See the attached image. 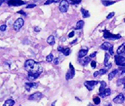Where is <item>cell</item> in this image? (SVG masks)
Here are the masks:
<instances>
[{"mask_svg": "<svg viewBox=\"0 0 125 106\" xmlns=\"http://www.w3.org/2000/svg\"><path fill=\"white\" fill-rule=\"evenodd\" d=\"M84 24H85V22H84L83 20H79V21L77 22V24H76L75 29H76V30L82 29V28H83Z\"/></svg>", "mask_w": 125, "mask_h": 106, "instance_id": "d6986e66", "label": "cell"}, {"mask_svg": "<svg viewBox=\"0 0 125 106\" xmlns=\"http://www.w3.org/2000/svg\"><path fill=\"white\" fill-rule=\"evenodd\" d=\"M115 61L116 65L119 67H125V57L121 55H115Z\"/></svg>", "mask_w": 125, "mask_h": 106, "instance_id": "ba28073f", "label": "cell"}, {"mask_svg": "<svg viewBox=\"0 0 125 106\" xmlns=\"http://www.w3.org/2000/svg\"><path fill=\"white\" fill-rule=\"evenodd\" d=\"M109 58H110V57H109V54L107 53H105V58H104V66H105V67H107L108 69L111 68V66H112V65H111V63H110V64H108V61L109 60Z\"/></svg>", "mask_w": 125, "mask_h": 106, "instance_id": "9a60e30c", "label": "cell"}, {"mask_svg": "<svg viewBox=\"0 0 125 106\" xmlns=\"http://www.w3.org/2000/svg\"><path fill=\"white\" fill-rule=\"evenodd\" d=\"M52 3H53L52 0H47L44 3V5H50V4H51Z\"/></svg>", "mask_w": 125, "mask_h": 106, "instance_id": "ab89813d", "label": "cell"}, {"mask_svg": "<svg viewBox=\"0 0 125 106\" xmlns=\"http://www.w3.org/2000/svg\"><path fill=\"white\" fill-rule=\"evenodd\" d=\"M34 31H35V32H39L41 31V29H40V28H39L38 26H37V27H35V28H34Z\"/></svg>", "mask_w": 125, "mask_h": 106, "instance_id": "60d3db41", "label": "cell"}, {"mask_svg": "<svg viewBox=\"0 0 125 106\" xmlns=\"http://www.w3.org/2000/svg\"><path fill=\"white\" fill-rule=\"evenodd\" d=\"M111 44L109 42H104L101 46H100V48L103 50H105V51H107V50H109V49L111 48Z\"/></svg>", "mask_w": 125, "mask_h": 106, "instance_id": "2e32d148", "label": "cell"}, {"mask_svg": "<svg viewBox=\"0 0 125 106\" xmlns=\"http://www.w3.org/2000/svg\"><path fill=\"white\" fill-rule=\"evenodd\" d=\"M74 36V31H71L70 33L68 34V37H69V38L73 37Z\"/></svg>", "mask_w": 125, "mask_h": 106, "instance_id": "f35d334b", "label": "cell"}, {"mask_svg": "<svg viewBox=\"0 0 125 106\" xmlns=\"http://www.w3.org/2000/svg\"><path fill=\"white\" fill-rule=\"evenodd\" d=\"M6 2L9 7H19L26 4L22 0H6Z\"/></svg>", "mask_w": 125, "mask_h": 106, "instance_id": "3957f363", "label": "cell"}, {"mask_svg": "<svg viewBox=\"0 0 125 106\" xmlns=\"http://www.w3.org/2000/svg\"><path fill=\"white\" fill-rule=\"evenodd\" d=\"M91 61V58L89 57H85L83 59H82V60H80V63L83 66H85L88 64V63H89Z\"/></svg>", "mask_w": 125, "mask_h": 106, "instance_id": "603a6c76", "label": "cell"}, {"mask_svg": "<svg viewBox=\"0 0 125 106\" xmlns=\"http://www.w3.org/2000/svg\"><path fill=\"white\" fill-rule=\"evenodd\" d=\"M102 31L104 32V38L105 39L110 40H115L120 39L122 37L120 34H117V35H114L112 34L111 33L107 31V29L103 30Z\"/></svg>", "mask_w": 125, "mask_h": 106, "instance_id": "7a4b0ae2", "label": "cell"}, {"mask_svg": "<svg viewBox=\"0 0 125 106\" xmlns=\"http://www.w3.org/2000/svg\"><path fill=\"white\" fill-rule=\"evenodd\" d=\"M23 25H24V20L21 18H18L13 24L14 29L16 31H18L23 27Z\"/></svg>", "mask_w": 125, "mask_h": 106, "instance_id": "8992f818", "label": "cell"}, {"mask_svg": "<svg viewBox=\"0 0 125 106\" xmlns=\"http://www.w3.org/2000/svg\"><path fill=\"white\" fill-rule=\"evenodd\" d=\"M99 83L98 81H86L84 82V85L89 91H91L94 89V87Z\"/></svg>", "mask_w": 125, "mask_h": 106, "instance_id": "52a82bcc", "label": "cell"}, {"mask_svg": "<svg viewBox=\"0 0 125 106\" xmlns=\"http://www.w3.org/2000/svg\"><path fill=\"white\" fill-rule=\"evenodd\" d=\"M75 76V68L72 65V63H69V70H68V72L66 74V80H70L71 79L74 78Z\"/></svg>", "mask_w": 125, "mask_h": 106, "instance_id": "277c9868", "label": "cell"}, {"mask_svg": "<svg viewBox=\"0 0 125 106\" xmlns=\"http://www.w3.org/2000/svg\"><path fill=\"white\" fill-rule=\"evenodd\" d=\"M125 78H121L119 79L117 81V86H120L121 85H125Z\"/></svg>", "mask_w": 125, "mask_h": 106, "instance_id": "83f0119b", "label": "cell"}, {"mask_svg": "<svg viewBox=\"0 0 125 106\" xmlns=\"http://www.w3.org/2000/svg\"><path fill=\"white\" fill-rule=\"evenodd\" d=\"M5 1H6V0H0V6L3 4V3L5 2Z\"/></svg>", "mask_w": 125, "mask_h": 106, "instance_id": "ee69618b", "label": "cell"}, {"mask_svg": "<svg viewBox=\"0 0 125 106\" xmlns=\"http://www.w3.org/2000/svg\"><path fill=\"white\" fill-rule=\"evenodd\" d=\"M6 29H7V26H6V25H5V24L0 26V31H2V32L5 31L6 30Z\"/></svg>", "mask_w": 125, "mask_h": 106, "instance_id": "836d02e7", "label": "cell"}, {"mask_svg": "<svg viewBox=\"0 0 125 106\" xmlns=\"http://www.w3.org/2000/svg\"><path fill=\"white\" fill-rule=\"evenodd\" d=\"M43 94L40 92H35L34 94H31L29 96L28 100H33V101H39L43 97Z\"/></svg>", "mask_w": 125, "mask_h": 106, "instance_id": "9c48e42d", "label": "cell"}, {"mask_svg": "<svg viewBox=\"0 0 125 106\" xmlns=\"http://www.w3.org/2000/svg\"><path fill=\"white\" fill-rule=\"evenodd\" d=\"M24 68L28 72L39 73L41 74L42 73L43 68L41 64L35 62L33 59H28L24 63Z\"/></svg>", "mask_w": 125, "mask_h": 106, "instance_id": "6da1fadb", "label": "cell"}, {"mask_svg": "<svg viewBox=\"0 0 125 106\" xmlns=\"http://www.w3.org/2000/svg\"><path fill=\"white\" fill-rule=\"evenodd\" d=\"M93 101L94 103L96 104V105H98L100 103V98L98 97V96H96L94 98H93Z\"/></svg>", "mask_w": 125, "mask_h": 106, "instance_id": "f546056e", "label": "cell"}, {"mask_svg": "<svg viewBox=\"0 0 125 106\" xmlns=\"http://www.w3.org/2000/svg\"><path fill=\"white\" fill-rule=\"evenodd\" d=\"M40 74L39 73H35V72H28V79L30 81H33L39 78L40 76Z\"/></svg>", "mask_w": 125, "mask_h": 106, "instance_id": "7c38bea8", "label": "cell"}, {"mask_svg": "<svg viewBox=\"0 0 125 106\" xmlns=\"http://www.w3.org/2000/svg\"><path fill=\"white\" fill-rule=\"evenodd\" d=\"M53 55L52 53H50V54H49L48 56L46 58V60L47 62H49V63H50L52 61H53Z\"/></svg>", "mask_w": 125, "mask_h": 106, "instance_id": "f1b7e54d", "label": "cell"}, {"mask_svg": "<svg viewBox=\"0 0 125 106\" xmlns=\"http://www.w3.org/2000/svg\"><path fill=\"white\" fill-rule=\"evenodd\" d=\"M114 15H115V12H111V13H109L108 15L107 16V17H106V18H107V20H109V19H111L112 17H113L114 16Z\"/></svg>", "mask_w": 125, "mask_h": 106, "instance_id": "d6a6232c", "label": "cell"}, {"mask_svg": "<svg viewBox=\"0 0 125 106\" xmlns=\"http://www.w3.org/2000/svg\"><path fill=\"white\" fill-rule=\"evenodd\" d=\"M68 7H69V3L67 1V0H62L61 1L60 4L59 6V9L60 12L64 13L68 11Z\"/></svg>", "mask_w": 125, "mask_h": 106, "instance_id": "5b68a950", "label": "cell"}, {"mask_svg": "<svg viewBox=\"0 0 125 106\" xmlns=\"http://www.w3.org/2000/svg\"><path fill=\"white\" fill-rule=\"evenodd\" d=\"M118 72H119V70H117V69H115V70H113L112 72H111L109 73V74H108V80L109 81L112 80V79L115 77V76L117 75V74Z\"/></svg>", "mask_w": 125, "mask_h": 106, "instance_id": "ac0fdd59", "label": "cell"}, {"mask_svg": "<svg viewBox=\"0 0 125 106\" xmlns=\"http://www.w3.org/2000/svg\"><path fill=\"white\" fill-rule=\"evenodd\" d=\"M77 41V39H75L74 40V41H73V42H70V44H74V43H75V42H76Z\"/></svg>", "mask_w": 125, "mask_h": 106, "instance_id": "bcb514c9", "label": "cell"}, {"mask_svg": "<svg viewBox=\"0 0 125 106\" xmlns=\"http://www.w3.org/2000/svg\"><path fill=\"white\" fill-rule=\"evenodd\" d=\"M98 75H99V72H98V71H96V72H94V73L93 76L94 77H97Z\"/></svg>", "mask_w": 125, "mask_h": 106, "instance_id": "7bdbcfd3", "label": "cell"}, {"mask_svg": "<svg viewBox=\"0 0 125 106\" xmlns=\"http://www.w3.org/2000/svg\"><path fill=\"white\" fill-rule=\"evenodd\" d=\"M61 0H52L53 3H59Z\"/></svg>", "mask_w": 125, "mask_h": 106, "instance_id": "f6af8a7d", "label": "cell"}, {"mask_svg": "<svg viewBox=\"0 0 125 106\" xmlns=\"http://www.w3.org/2000/svg\"><path fill=\"white\" fill-rule=\"evenodd\" d=\"M57 50H58L59 51L62 52L64 56H68V55H69V54H70V49L69 48H63L61 47V46H59L58 48H57Z\"/></svg>", "mask_w": 125, "mask_h": 106, "instance_id": "4fadbf2b", "label": "cell"}, {"mask_svg": "<svg viewBox=\"0 0 125 106\" xmlns=\"http://www.w3.org/2000/svg\"><path fill=\"white\" fill-rule=\"evenodd\" d=\"M96 54H97V52H96V51H94V52H93V53H91V54H90L89 57H90V58L95 57L96 55Z\"/></svg>", "mask_w": 125, "mask_h": 106, "instance_id": "74e56055", "label": "cell"}, {"mask_svg": "<svg viewBox=\"0 0 125 106\" xmlns=\"http://www.w3.org/2000/svg\"><path fill=\"white\" fill-rule=\"evenodd\" d=\"M105 106H112V105H111V104H107V105H106Z\"/></svg>", "mask_w": 125, "mask_h": 106, "instance_id": "681fc988", "label": "cell"}, {"mask_svg": "<svg viewBox=\"0 0 125 106\" xmlns=\"http://www.w3.org/2000/svg\"><path fill=\"white\" fill-rule=\"evenodd\" d=\"M81 12L82 13V16L83 18H87L88 17H90V13L87 10H85V9L82 8L81 9Z\"/></svg>", "mask_w": 125, "mask_h": 106, "instance_id": "cb8c5ba5", "label": "cell"}, {"mask_svg": "<svg viewBox=\"0 0 125 106\" xmlns=\"http://www.w3.org/2000/svg\"></svg>", "mask_w": 125, "mask_h": 106, "instance_id": "f907efd6", "label": "cell"}, {"mask_svg": "<svg viewBox=\"0 0 125 106\" xmlns=\"http://www.w3.org/2000/svg\"><path fill=\"white\" fill-rule=\"evenodd\" d=\"M17 13H18V14H23V15H24V16H26L27 15V14L25 13V12H24L22 10H20V11H18V12H17Z\"/></svg>", "mask_w": 125, "mask_h": 106, "instance_id": "b9f144b4", "label": "cell"}, {"mask_svg": "<svg viewBox=\"0 0 125 106\" xmlns=\"http://www.w3.org/2000/svg\"><path fill=\"white\" fill-rule=\"evenodd\" d=\"M67 1L69 4L76 5L80 4V3L82 2V0H67Z\"/></svg>", "mask_w": 125, "mask_h": 106, "instance_id": "4316f807", "label": "cell"}, {"mask_svg": "<svg viewBox=\"0 0 125 106\" xmlns=\"http://www.w3.org/2000/svg\"><path fill=\"white\" fill-rule=\"evenodd\" d=\"M88 53V49H80L78 53V57L79 59H82L83 57H85Z\"/></svg>", "mask_w": 125, "mask_h": 106, "instance_id": "e0dca14e", "label": "cell"}, {"mask_svg": "<svg viewBox=\"0 0 125 106\" xmlns=\"http://www.w3.org/2000/svg\"><path fill=\"white\" fill-rule=\"evenodd\" d=\"M57 101H55V102H53V104H52V106H55V103H56Z\"/></svg>", "mask_w": 125, "mask_h": 106, "instance_id": "7dc6e473", "label": "cell"}, {"mask_svg": "<svg viewBox=\"0 0 125 106\" xmlns=\"http://www.w3.org/2000/svg\"><path fill=\"white\" fill-rule=\"evenodd\" d=\"M87 106H94V105H93V104H91V103H90V104H89V105H88Z\"/></svg>", "mask_w": 125, "mask_h": 106, "instance_id": "c3c4849f", "label": "cell"}, {"mask_svg": "<svg viewBox=\"0 0 125 106\" xmlns=\"http://www.w3.org/2000/svg\"><path fill=\"white\" fill-rule=\"evenodd\" d=\"M101 1L102 4L105 7L114 4L115 3V1H110V0H101Z\"/></svg>", "mask_w": 125, "mask_h": 106, "instance_id": "484cf974", "label": "cell"}, {"mask_svg": "<svg viewBox=\"0 0 125 106\" xmlns=\"http://www.w3.org/2000/svg\"><path fill=\"white\" fill-rule=\"evenodd\" d=\"M47 42L48 44H50V46H53L55 43V37L53 35H50L49 36L48 38L47 39Z\"/></svg>", "mask_w": 125, "mask_h": 106, "instance_id": "ffe728a7", "label": "cell"}, {"mask_svg": "<svg viewBox=\"0 0 125 106\" xmlns=\"http://www.w3.org/2000/svg\"><path fill=\"white\" fill-rule=\"evenodd\" d=\"M91 66L93 68H95L96 67V62L95 61H91Z\"/></svg>", "mask_w": 125, "mask_h": 106, "instance_id": "1f68e13d", "label": "cell"}, {"mask_svg": "<svg viewBox=\"0 0 125 106\" xmlns=\"http://www.w3.org/2000/svg\"><path fill=\"white\" fill-rule=\"evenodd\" d=\"M109 53H110V55H113L114 54V52H113V46L112 45L111 46V48L109 49Z\"/></svg>", "mask_w": 125, "mask_h": 106, "instance_id": "8d00e7d4", "label": "cell"}, {"mask_svg": "<svg viewBox=\"0 0 125 106\" xmlns=\"http://www.w3.org/2000/svg\"><path fill=\"white\" fill-rule=\"evenodd\" d=\"M35 7H37V5L35 4H29L26 7V9H32L34 8Z\"/></svg>", "mask_w": 125, "mask_h": 106, "instance_id": "e575fe53", "label": "cell"}, {"mask_svg": "<svg viewBox=\"0 0 125 106\" xmlns=\"http://www.w3.org/2000/svg\"><path fill=\"white\" fill-rule=\"evenodd\" d=\"M100 87L99 88V94L102 93L103 92L104 90L105 89L106 86H107V84L104 81H100Z\"/></svg>", "mask_w": 125, "mask_h": 106, "instance_id": "d4e9b609", "label": "cell"}, {"mask_svg": "<svg viewBox=\"0 0 125 106\" xmlns=\"http://www.w3.org/2000/svg\"><path fill=\"white\" fill-rule=\"evenodd\" d=\"M53 64L55 65H59V58H57H57H55V59L53 60Z\"/></svg>", "mask_w": 125, "mask_h": 106, "instance_id": "d590c367", "label": "cell"}, {"mask_svg": "<svg viewBox=\"0 0 125 106\" xmlns=\"http://www.w3.org/2000/svg\"><path fill=\"white\" fill-rule=\"evenodd\" d=\"M98 72H99L100 75H104L107 73V70H105V69H100Z\"/></svg>", "mask_w": 125, "mask_h": 106, "instance_id": "4dcf8cb0", "label": "cell"}, {"mask_svg": "<svg viewBox=\"0 0 125 106\" xmlns=\"http://www.w3.org/2000/svg\"><path fill=\"white\" fill-rule=\"evenodd\" d=\"M39 83H25V88L26 90H27L28 92H29L31 89L32 88H37L39 86Z\"/></svg>", "mask_w": 125, "mask_h": 106, "instance_id": "8fae6325", "label": "cell"}, {"mask_svg": "<svg viewBox=\"0 0 125 106\" xmlns=\"http://www.w3.org/2000/svg\"><path fill=\"white\" fill-rule=\"evenodd\" d=\"M110 94H111V89L109 88H105L102 93L99 94V96H100L102 98H104L105 97H107V96H109Z\"/></svg>", "mask_w": 125, "mask_h": 106, "instance_id": "5bb4252c", "label": "cell"}, {"mask_svg": "<svg viewBox=\"0 0 125 106\" xmlns=\"http://www.w3.org/2000/svg\"><path fill=\"white\" fill-rule=\"evenodd\" d=\"M125 43H123L122 45L120 46L118 48V49H117V55H121V54H123V53H125Z\"/></svg>", "mask_w": 125, "mask_h": 106, "instance_id": "7402d4cb", "label": "cell"}, {"mask_svg": "<svg viewBox=\"0 0 125 106\" xmlns=\"http://www.w3.org/2000/svg\"><path fill=\"white\" fill-rule=\"evenodd\" d=\"M113 102L116 104H121L125 102V96L123 93H120L115 98H113Z\"/></svg>", "mask_w": 125, "mask_h": 106, "instance_id": "30bf717a", "label": "cell"}, {"mask_svg": "<svg viewBox=\"0 0 125 106\" xmlns=\"http://www.w3.org/2000/svg\"><path fill=\"white\" fill-rule=\"evenodd\" d=\"M15 104V101L12 99H8L5 102L2 106H13Z\"/></svg>", "mask_w": 125, "mask_h": 106, "instance_id": "44dd1931", "label": "cell"}]
</instances>
